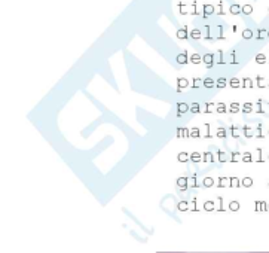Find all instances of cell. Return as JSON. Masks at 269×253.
Wrapping results in <instances>:
<instances>
[{"label":"cell","mask_w":269,"mask_h":253,"mask_svg":"<svg viewBox=\"0 0 269 253\" xmlns=\"http://www.w3.org/2000/svg\"><path fill=\"white\" fill-rule=\"evenodd\" d=\"M202 11H204V18H207V15H211V13L214 12V6L207 3V5L202 6Z\"/></svg>","instance_id":"obj_1"},{"label":"cell","mask_w":269,"mask_h":253,"mask_svg":"<svg viewBox=\"0 0 269 253\" xmlns=\"http://www.w3.org/2000/svg\"><path fill=\"white\" fill-rule=\"evenodd\" d=\"M229 11H231V13H232V15H238V13H241V12H242V6H239V5L234 3V5L231 6V9H229Z\"/></svg>","instance_id":"obj_2"},{"label":"cell","mask_w":269,"mask_h":253,"mask_svg":"<svg viewBox=\"0 0 269 253\" xmlns=\"http://www.w3.org/2000/svg\"><path fill=\"white\" fill-rule=\"evenodd\" d=\"M242 13L251 15V13H253V6H251V5H244V6H242Z\"/></svg>","instance_id":"obj_3"},{"label":"cell","mask_w":269,"mask_h":253,"mask_svg":"<svg viewBox=\"0 0 269 253\" xmlns=\"http://www.w3.org/2000/svg\"><path fill=\"white\" fill-rule=\"evenodd\" d=\"M177 36H179V37H181V39H186V37H187L186 28H179V31H177Z\"/></svg>","instance_id":"obj_4"},{"label":"cell","mask_w":269,"mask_h":253,"mask_svg":"<svg viewBox=\"0 0 269 253\" xmlns=\"http://www.w3.org/2000/svg\"><path fill=\"white\" fill-rule=\"evenodd\" d=\"M191 36L193 37V39H199V37H201V31L196 30V28H193V30L191 31Z\"/></svg>","instance_id":"obj_5"},{"label":"cell","mask_w":269,"mask_h":253,"mask_svg":"<svg viewBox=\"0 0 269 253\" xmlns=\"http://www.w3.org/2000/svg\"><path fill=\"white\" fill-rule=\"evenodd\" d=\"M242 36H244V39H250V37L253 36V31H251L250 28H247V30H244V31H242Z\"/></svg>","instance_id":"obj_6"},{"label":"cell","mask_w":269,"mask_h":253,"mask_svg":"<svg viewBox=\"0 0 269 253\" xmlns=\"http://www.w3.org/2000/svg\"><path fill=\"white\" fill-rule=\"evenodd\" d=\"M265 35H266V30H265V28H260V30H259V33H257V39H263V37H265Z\"/></svg>","instance_id":"obj_7"},{"label":"cell","mask_w":269,"mask_h":253,"mask_svg":"<svg viewBox=\"0 0 269 253\" xmlns=\"http://www.w3.org/2000/svg\"><path fill=\"white\" fill-rule=\"evenodd\" d=\"M179 8H180V12H181V13H186V8H187V6H186V5H184V3H179Z\"/></svg>","instance_id":"obj_8"},{"label":"cell","mask_w":269,"mask_h":253,"mask_svg":"<svg viewBox=\"0 0 269 253\" xmlns=\"http://www.w3.org/2000/svg\"><path fill=\"white\" fill-rule=\"evenodd\" d=\"M219 13H220V15H223V13H224V11H223V3H222V2L219 3Z\"/></svg>","instance_id":"obj_9"},{"label":"cell","mask_w":269,"mask_h":253,"mask_svg":"<svg viewBox=\"0 0 269 253\" xmlns=\"http://www.w3.org/2000/svg\"><path fill=\"white\" fill-rule=\"evenodd\" d=\"M268 36H269V31H268Z\"/></svg>","instance_id":"obj_10"}]
</instances>
